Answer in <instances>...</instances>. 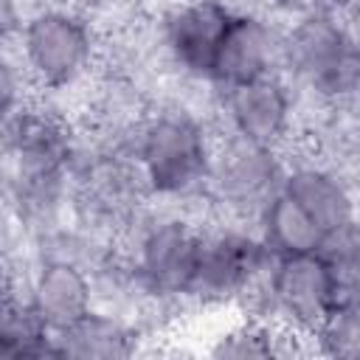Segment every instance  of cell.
<instances>
[{
    "label": "cell",
    "mask_w": 360,
    "mask_h": 360,
    "mask_svg": "<svg viewBox=\"0 0 360 360\" xmlns=\"http://www.w3.org/2000/svg\"><path fill=\"white\" fill-rule=\"evenodd\" d=\"M292 343H301V338L270 321L245 315L239 323L228 326L214 338V343L208 346V354L211 357H281L292 352Z\"/></svg>",
    "instance_id": "obj_16"
},
{
    "label": "cell",
    "mask_w": 360,
    "mask_h": 360,
    "mask_svg": "<svg viewBox=\"0 0 360 360\" xmlns=\"http://www.w3.org/2000/svg\"><path fill=\"white\" fill-rule=\"evenodd\" d=\"M273 256L262 236L248 228H202V245L188 290V301L208 307L242 304L264 278Z\"/></svg>",
    "instance_id": "obj_6"
},
{
    "label": "cell",
    "mask_w": 360,
    "mask_h": 360,
    "mask_svg": "<svg viewBox=\"0 0 360 360\" xmlns=\"http://www.w3.org/2000/svg\"><path fill=\"white\" fill-rule=\"evenodd\" d=\"M349 298H360L357 287H346L335 267L318 253L276 256L262 284L242 301L253 307V318L270 321L301 340H309L329 312Z\"/></svg>",
    "instance_id": "obj_2"
},
{
    "label": "cell",
    "mask_w": 360,
    "mask_h": 360,
    "mask_svg": "<svg viewBox=\"0 0 360 360\" xmlns=\"http://www.w3.org/2000/svg\"><path fill=\"white\" fill-rule=\"evenodd\" d=\"M284 166L287 163L281 158V149L228 135L225 141L214 143L205 194L225 211L256 219L262 205L278 191Z\"/></svg>",
    "instance_id": "obj_7"
},
{
    "label": "cell",
    "mask_w": 360,
    "mask_h": 360,
    "mask_svg": "<svg viewBox=\"0 0 360 360\" xmlns=\"http://www.w3.org/2000/svg\"><path fill=\"white\" fill-rule=\"evenodd\" d=\"M20 65L39 90L79 84L96 62V34L84 14L62 6L28 14L17 34Z\"/></svg>",
    "instance_id": "obj_4"
},
{
    "label": "cell",
    "mask_w": 360,
    "mask_h": 360,
    "mask_svg": "<svg viewBox=\"0 0 360 360\" xmlns=\"http://www.w3.org/2000/svg\"><path fill=\"white\" fill-rule=\"evenodd\" d=\"M357 68L354 31L340 11L295 17L281 31V76L332 107L354 96Z\"/></svg>",
    "instance_id": "obj_3"
},
{
    "label": "cell",
    "mask_w": 360,
    "mask_h": 360,
    "mask_svg": "<svg viewBox=\"0 0 360 360\" xmlns=\"http://www.w3.org/2000/svg\"><path fill=\"white\" fill-rule=\"evenodd\" d=\"M28 76L20 65V59H11L3 48H0V115H6L11 107H17L20 101H25V87H28Z\"/></svg>",
    "instance_id": "obj_18"
},
{
    "label": "cell",
    "mask_w": 360,
    "mask_h": 360,
    "mask_svg": "<svg viewBox=\"0 0 360 360\" xmlns=\"http://www.w3.org/2000/svg\"><path fill=\"white\" fill-rule=\"evenodd\" d=\"M278 188L292 202H298L321 225L323 233H332L343 225L357 222L354 188L335 166H326L318 160L287 163Z\"/></svg>",
    "instance_id": "obj_12"
},
{
    "label": "cell",
    "mask_w": 360,
    "mask_h": 360,
    "mask_svg": "<svg viewBox=\"0 0 360 360\" xmlns=\"http://www.w3.org/2000/svg\"><path fill=\"white\" fill-rule=\"evenodd\" d=\"M295 87L281 76L270 73L236 87H225L219 112L225 118V129L233 138L281 149L290 141L295 124Z\"/></svg>",
    "instance_id": "obj_8"
},
{
    "label": "cell",
    "mask_w": 360,
    "mask_h": 360,
    "mask_svg": "<svg viewBox=\"0 0 360 360\" xmlns=\"http://www.w3.org/2000/svg\"><path fill=\"white\" fill-rule=\"evenodd\" d=\"M25 295L45 321V326L59 335L76 323L90 307H96L93 273L70 259L39 256L37 267L25 281Z\"/></svg>",
    "instance_id": "obj_11"
},
{
    "label": "cell",
    "mask_w": 360,
    "mask_h": 360,
    "mask_svg": "<svg viewBox=\"0 0 360 360\" xmlns=\"http://www.w3.org/2000/svg\"><path fill=\"white\" fill-rule=\"evenodd\" d=\"M281 31L284 28H278L262 11L233 8L214 56L208 84L225 90L281 73Z\"/></svg>",
    "instance_id": "obj_10"
},
{
    "label": "cell",
    "mask_w": 360,
    "mask_h": 360,
    "mask_svg": "<svg viewBox=\"0 0 360 360\" xmlns=\"http://www.w3.org/2000/svg\"><path fill=\"white\" fill-rule=\"evenodd\" d=\"M141 326L110 307H90L76 323L56 335L59 357H79V360H118L138 352Z\"/></svg>",
    "instance_id": "obj_13"
},
{
    "label": "cell",
    "mask_w": 360,
    "mask_h": 360,
    "mask_svg": "<svg viewBox=\"0 0 360 360\" xmlns=\"http://www.w3.org/2000/svg\"><path fill=\"white\" fill-rule=\"evenodd\" d=\"M309 340L315 343L318 354L338 357V360L357 357V352H360V298L340 301Z\"/></svg>",
    "instance_id": "obj_17"
},
{
    "label": "cell",
    "mask_w": 360,
    "mask_h": 360,
    "mask_svg": "<svg viewBox=\"0 0 360 360\" xmlns=\"http://www.w3.org/2000/svg\"><path fill=\"white\" fill-rule=\"evenodd\" d=\"M256 233L267 245L270 256H295V253H312L323 242L321 225L298 205L292 202L281 188L262 205L256 214Z\"/></svg>",
    "instance_id": "obj_15"
},
{
    "label": "cell",
    "mask_w": 360,
    "mask_h": 360,
    "mask_svg": "<svg viewBox=\"0 0 360 360\" xmlns=\"http://www.w3.org/2000/svg\"><path fill=\"white\" fill-rule=\"evenodd\" d=\"M273 11L295 20V17H307V14H321V11H340L346 14V8L352 6V0H264Z\"/></svg>",
    "instance_id": "obj_19"
},
{
    "label": "cell",
    "mask_w": 360,
    "mask_h": 360,
    "mask_svg": "<svg viewBox=\"0 0 360 360\" xmlns=\"http://www.w3.org/2000/svg\"><path fill=\"white\" fill-rule=\"evenodd\" d=\"M200 245L202 225L183 214L135 217V239L127 264L152 301H188Z\"/></svg>",
    "instance_id": "obj_5"
},
{
    "label": "cell",
    "mask_w": 360,
    "mask_h": 360,
    "mask_svg": "<svg viewBox=\"0 0 360 360\" xmlns=\"http://www.w3.org/2000/svg\"><path fill=\"white\" fill-rule=\"evenodd\" d=\"M214 138L205 124L186 110L146 115L135 129V172L146 197L188 200L205 194Z\"/></svg>",
    "instance_id": "obj_1"
},
{
    "label": "cell",
    "mask_w": 360,
    "mask_h": 360,
    "mask_svg": "<svg viewBox=\"0 0 360 360\" xmlns=\"http://www.w3.org/2000/svg\"><path fill=\"white\" fill-rule=\"evenodd\" d=\"M233 6L225 0H177L160 17V45L166 59L194 82H208L219 39Z\"/></svg>",
    "instance_id": "obj_9"
},
{
    "label": "cell",
    "mask_w": 360,
    "mask_h": 360,
    "mask_svg": "<svg viewBox=\"0 0 360 360\" xmlns=\"http://www.w3.org/2000/svg\"><path fill=\"white\" fill-rule=\"evenodd\" d=\"M22 25V8L20 0H0V48L11 39H17Z\"/></svg>",
    "instance_id": "obj_20"
},
{
    "label": "cell",
    "mask_w": 360,
    "mask_h": 360,
    "mask_svg": "<svg viewBox=\"0 0 360 360\" xmlns=\"http://www.w3.org/2000/svg\"><path fill=\"white\" fill-rule=\"evenodd\" d=\"M0 357H59L56 335L17 287L0 281Z\"/></svg>",
    "instance_id": "obj_14"
}]
</instances>
